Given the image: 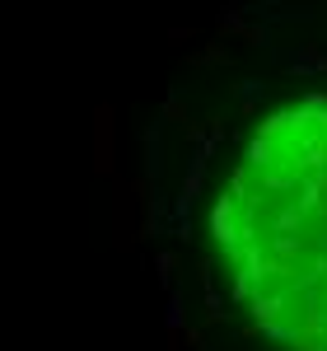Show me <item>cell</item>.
I'll return each instance as SVG.
<instances>
[{
    "label": "cell",
    "instance_id": "cell-1",
    "mask_svg": "<svg viewBox=\"0 0 327 351\" xmlns=\"http://www.w3.org/2000/svg\"><path fill=\"white\" fill-rule=\"evenodd\" d=\"M112 164H117V122L108 104H99L94 108V173H112Z\"/></svg>",
    "mask_w": 327,
    "mask_h": 351
}]
</instances>
